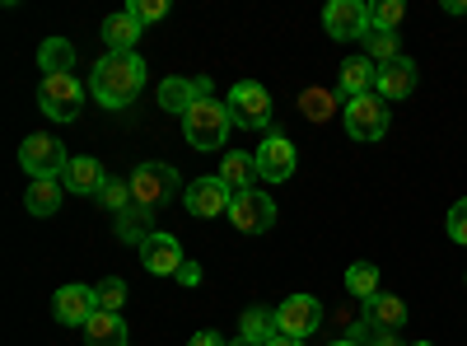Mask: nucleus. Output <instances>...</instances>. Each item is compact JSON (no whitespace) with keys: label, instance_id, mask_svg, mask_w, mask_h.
I'll use <instances>...</instances> for the list:
<instances>
[{"label":"nucleus","instance_id":"1","mask_svg":"<svg viewBox=\"0 0 467 346\" xmlns=\"http://www.w3.org/2000/svg\"><path fill=\"white\" fill-rule=\"evenodd\" d=\"M140 89H145V61L136 52H103L99 57L89 94L103 108H131L140 99Z\"/></svg>","mask_w":467,"mask_h":346},{"label":"nucleus","instance_id":"2","mask_svg":"<svg viewBox=\"0 0 467 346\" xmlns=\"http://www.w3.org/2000/svg\"><path fill=\"white\" fill-rule=\"evenodd\" d=\"M229 127H234L229 122V108L220 99H197V103L182 112V136H187L192 150H202V155H211V150L224 145Z\"/></svg>","mask_w":467,"mask_h":346},{"label":"nucleus","instance_id":"3","mask_svg":"<svg viewBox=\"0 0 467 346\" xmlns=\"http://www.w3.org/2000/svg\"><path fill=\"white\" fill-rule=\"evenodd\" d=\"M224 108H229V122L244 127V131H266L271 127V94L262 85H253V80L234 85L229 99H224Z\"/></svg>","mask_w":467,"mask_h":346},{"label":"nucleus","instance_id":"4","mask_svg":"<svg viewBox=\"0 0 467 346\" xmlns=\"http://www.w3.org/2000/svg\"><path fill=\"white\" fill-rule=\"evenodd\" d=\"M178 169L173 164H140L136 173H131V202L136 206H164L169 197H178Z\"/></svg>","mask_w":467,"mask_h":346},{"label":"nucleus","instance_id":"5","mask_svg":"<svg viewBox=\"0 0 467 346\" xmlns=\"http://www.w3.org/2000/svg\"><path fill=\"white\" fill-rule=\"evenodd\" d=\"M346 131L350 141H379L388 131V99L379 94H360V99H346Z\"/></svg>","mask_w":467,"mask_h":346},{"label":"nucleus","instance_id":"6","mask_svg":"<svg viewBox=\"0 0 467 346\" xmlns=\"http://www.w3.org/2000/svg\"><path fill=\"white\" fill-rule=\"evenodd\" d=\"M85 103V89L75 75H43V89H37V108L47 112L52 122H70Z\"/></svg>","mask_w":467,"mask_h":346},{"label":"nucleus","instance_id":"7","mask_svg":"<svg viewBox=\"0 0 467 346\" xmlns=\"http://www.w3.org/2000/svg\"><path fill=\"white\" fill-rule=\"evenodd\" d=\"M19 164H24L33 178H61L70 160H66V150H61V141H57V136L33 131V136L19 145Z\"/></svg>","mask_w":467,"mask_h":346},{"label":"nucleus","instance_id":"8","mask_svg":"<svg viewBox=\"0 0 467 346\" xmlns=\"http://www.w3.org/2000/svg\"><path fill=\"white\" fill-rule=\"evenodd\" d=\"M229 220L244 229V235H262V229L276 225V202L266 197L262 187H248V192H234V206H229Z\"/></svg>","mask_w":467,"mask_h":346},{"label":"nucleus","instance_id":"9","mask_svg":"<svg viewBox=\"0 0 467 346\" xmlns=\"http://www.w3.org/2000/svg\"><path fill=\"white\" fill-rule=\"evenodd\" d=\"M318 323H323V304H318L314 295H290V299H281V309H276V328H281V337L304 341V337H314V332H318Z\"/></svg>","mask_w":467,"mask_h":346},{"label":"nucleus","instance_id":"10","mask_svg":"<svg viewBox=\"0 0 467 346\" xmlns=\"http://www.w3.org/2000/svg\"><path fill=\"white\" fill-rule=\"evenodd\" d=\"M182 202H187V211H192V215L215 220V215H229L234 192H229V187H224V178L215 173V178H197V183H187V187H182Z\"/></svg>","mask_w":467,"mask_h":346},{"label":"nucleus","instance_id":"11","mask_svg":"<svg viewBox=\"0 0 467 346\" xmlns=\"http://www.w3.org/2000/svg\"><path fill=\"white\" fill-rule=\"evenodd\" d=\"M323 28H327V37H337V43L365 37L369 33V5H360V0H327Z\"/></svg>","mask_w":467,"mask_h":346},{"label":"nucleus","instance_id":"12","mask_svg":"<svg viewBox=\"0 0 467 346\" xmlns=\"http://www.w3.org/2000/svg\"><path fill=\"white\" fill-rule=\"evenodd\" d=\"M290 173H295V145H290V136L271 131V136L257 145V178H262V183H285Z\"/></svg>","mask_w":467,"mask_h":346},{"label":"nucleus","instance_id":"13","mask_svg":"<svg viewBox=\"0 0 467 346\" xmlns=\"http://www.w3.org/2000/svg\"><path fill=\"white\" fill-rule=\"evenodd\" d=\"M52 314H57V323H66V328H75V323L85 328V323L99 314V295H94V286H61L57 299H52Z\"/></svg>","mask_w":467,"mask_h":346},{"label":"nucleus","instance_id":"14","mask_svg":"<svg viewBox=\"0 0 467 346\" xmlns=\"http://www.w3.org/2000/svg\"><path fill=\"white\" fill-rule=\"evenodd\" d=\"M140 262H145V272H154V277H178L182 272V248H178L173 235L154 229V235L140 244Z\"/></svg>","mask_w":467,"mask_h":346},{"label":"nucleus","instance_id":"15","mask_svg":"<svg viewBox=\"0 0 467 346\" xmlns=\"http://www.w3.org/2000/svg\"><path fill=\"white\" fill-rule=\"evenodd\" d=\"M379 99H407L416 89V61L411 57H398V61H388L379 66Z\"/></svg>","mask_w":467,"mask_h":346},{"label":"nucleus","instance_id":"16","mask_svg":"<svg viewBox=\"0 0 467 346\" xmlns=\"http://www.w3.org/2000/svg\"><path fill=\"white\" fill-rule=\"evenodd\" d=\"M103 169H99V160H89V155H75L70 164H66V173H61V187L66 192H75V197H99V187H103Z\"/></svg>","mask_w":467,"mask_h":346},{"label":"nucleus","instance_id":"17","mask_svg":"<svg viewBox=\"0 0 467 346\" xmlns=\"http://www.w3.org/2000/svg\"><path fill=\"white\" fill-rule=\"evenodd\" d=\"M407 323V304L398 299V295H374V299H365V328H374V332H393V328H402Z\"/></svg>","mask_w":467,"mask_h":346},{"label":"nucleus","instance_id":"18","mask_svg":"<svg viewBox=\"0 0 467 346\" xmlns=\"http://www.w3.org/2000/svg\"><path fill=\"white\" fill-rule=\"evenodd\" d=\"M374 85H379V66H374L369 57H350V61L341 66V94H346V99L374 94Z\"/></svg>","mask_w":467,"mask_h":346},{"label":"nucleus","instance_id":"19","mask_svg":"<svg viewBox=\"0 0 467 346\" xmlns=\"http://www.w3.org/2000/svg\"><path fill=\"white\" fill-rule=\"evenodd\" d=\"M220 178L229 192H248L253 178H257V155H244V150H229V155L220 160Z\"/></svg>","mask_w":467,"mask_h":346},{"label":"nucleus","instance_id":"20","mask_svg":"<svg viewBox=\"0 0 467 346\" xmlns=\"http://www.w3.org/2000/svg\"><path fill=\"white\" fill-rule=\"evenodd\" d=\"M85 341H89V346H127V323H122V314L99 309V314L85 323Z\"/></svg>","mask_w":467,"mask_h":346},{"label":"nucleus","instance_id":"21","mask_svg":"<svg viewBox=\"0 0 467 346\" xmlns=\"http://www.w3.org/2000/svg\"><path fill=\"white\" fill-rule=\"evenodd\" d=\"M61 178H33L28 183V192H24V206L33 211V215H52L57 206H61Z\"/></svg>","mask_w":467,"mask_h":346},{"label":"nucleus","instance_id":"22","mask_svg":"<svg viewBox=\"0 0 467 346\" xmlns=\"http://www.w3.org/2000/svg\"><path fill=\"white\" fill-rule=\"evenodd\" d=\"M136 37H140V24H136L127 10L103 19V43H108V52H131V47H136Z\"/></svg>","mask_w":467,"mask_h":346},{"label":"nucleus","instance_id":"23","mask_svg":"<svg viewBox=\"0 0 467 346\" xmlns=\"http://www.w3.org/2000/svg\"><path fill=\"white\" fill-rule=\"evenodd\" d=\"M154 235V229H150V206H127V211H117V239H122V244H145Z\"/></svg>","mask_w":467,"mask_h":346},{"label":"nucleus","instance_id":"24","mask_svg":"<svg viewBox=\"0 0 467 346\" xmlns=\"http://www.w3.org/2000/svg\"><path fill=\"white\" fill-rule=\"evenodd\" d=\"M197 80H187V75H173V80L160 85V108L164 112H187L192 103H197Z\"/></svg>","mask_w":467,"mask_h":346},{"label":"nucleus","instance_id":"25","mask_svg":"<svg viewBox=\"0 0 467 346\" xmlns=\"http://www.w3.org/2000/svg\"><path fill=\"white\" fill-rule=\"evenodd\" d=\"M37 66H43V75H70L75 70V47L66 43V37H47L43 52H37Z\"/></svg>","mask_w":467,"mask_h":346},{"label":"nucleus","instance_id":"26","mask_svg":"<svg viewBox=\"0 0 467 346\" xmlns=\"http://www.w3.org/2000/svg\"><path fill=\"white\" fill-rule=\"evenodd\" d=\"M239 328H244V337H248V341H257V346H266L271 337H281L276 314H271V309H244Z\"/></svg>","mask_w":467,"mask_h":346},{"label":"nucleus","instance_id":"27","mask_svg":"<svg viewBox=\"0 0 467 346\" xmlns=\"http://www.w3.org/2000/svg\"><path fill=\"white\" fill-rule=\"evenodd\" d=\"M299 112L308 122H327L332 112H337V94L332 89H304L299 94Z\"/></svg>","mask_w":467,"mask_h":346},{"label":"nucleus","instance_id":"28","mask_svg":"<svg viewBox=\"0 0 467 346\" xmlns=\"http://www.w3.org/2000/svg\"><path fill=\"white\" fill-rule=\"evenodd\" d=\"M346 290L356 295V299H374L379 295V267L374 262H356L346 272Z\"/></svg>","mask_w":467,"mask_h":346},{"label":"nucleus","instance_id":"29","mask_svg":"<svg viewBox=\"0 0 467 346\" xmlns=\"http://www.w3.org/2000/svg\"><path fill=\"white\" fill-rule=\"evenodd\" d=\"M365 52H369L374 66H388V61H398V37L388 28H369L365 33Z\"/></svg>","mask_w":467,"mask_h":346},{"label":"nucleus","instance_id":"30","mask_svg":"<svg viewBox=\"0 0 467 346\" xmlns=\"http://www.w3.org/2000/svg\"><path fill=\"white\" fill-rule=\"evenodd\" d=\"M99 202L108 206V211H127L131 206V183H122V178H103V187H99Z\"/></svg>","mask_w":467,"mask_h":346},{"label":"nucleus","instance_id":"31","mask_svg":"<svg viewBox=\"0 0 467 346\" xmlns=\"http://www.w3.org/2000/svg\"><path fill=\"white\" fill-rule=\"evenodd\" d=\"M402 15H407L402 0H379V5H369V28H388V33H393L402 24Z\"/></svg>","mask_w":467,"mask_h":346},{"label":"nucleus","instance_id":"32","mask_svg":"<svg viewBox=\"0 0 467 346\" xmlns=\"http://www.w3.org/2000/svg\"><path fill=\"white\" fill-rule=\"evenodd\" d=\"M94 295H99V309L117 314V309L127 304V281H122V277H108V281H99V286H94Z\"/></svg>","mask_w":467,"mask_h":346},{"label":"nucleus","instance_id":"33","mask_svg":"<svg viewBox=\"0 0 467 346\" xmlns=\"http://www.w3.org/2000/svg\"><path fill=\"white\" fill-rule=\"evenodd\" d=\"M127 15L145 28V24H160L164 15H169V5H164V0H131V5H127Z\"/></svg>","mask_w":467,"mask_h":346},{"label":"nucleus","instance_id":"34","mask_svg":"<svg viewBox=\"0 0 467 346\" xmlns=\"http://www.w3.org/2000/svg\"><path fill=\"white\" fill-rule=\"evenodd\" d=\"M449 239L453 244H467V197L453 202V211H449Z\"/></svg>","mask_w":467,"mask_h":346},{"label":"nucleus","instance_id":"35","mask_svg":"<svg viewBox=\"0 0 467 346\" xmlns=\"http://www.w3.org/2000/svg\"><path fill=\"white\" fill-rule=\"evenodd\" d=\"M187 346H224V341H220V332H197Z\"/></svg>","mask_w":467,"mask_h":346},{"label":"nucleus","instance_id":"36","mask_svg":"<svg viewBox=\"0 0 467 346\" xmlns=\"http://www.w3.org/2000/svg\"><path fill=\"white\" fill-rule=\"evenodd\" d=\"M178 277H182L187 286H197V281H202V272H197V267H192V262H182V272H178Z\"/></svg>","mask_w":467,"mask_h":346},{"label":"nucleus","instance_id":"37","mask_svg":"<svg viewBox=\"0 0 467 346\" xmlns=\"http://www.w3.org/2000/svg\"><path fill=\"white\" fill-rule=\"evenodd\" d=\"M369 346H398V341L388 337V332H374V328H369Z\"/></svg>","mask_w":467,"mask_h":346},{"label":"nucleus","instance_id":"38","mask_svg":"<svg viewBox=\"0 0 467 346\" xmlns=\"http://www.w3.org/2000/svg\"><path fill=\"white\" fill-rule=\"evenodd\" d=\"M266 346H304V341H295V337H271Z\"/></svg>","mask_w":467,"mask_h":346},{"label":"nucleus","instance_id":"39","mask_svg":"<svg viewBox=\"0 0 467 346\" xmlns=\"http://www.w3.org/2000/svg\"><path fill=\"white\" fill-rule=\"evenodd\" d=\"M332 346H365V341H350V337H341V341H332Z\"/></svg>","mask_w":467,"mask_h":346},{"label":"nucleus","instance_id":"40","mask_svg":"<svg viewBox=\"0 0 467 346\" xmlns=\"http://www.w3.org/2000/svg\"><path fill=\"white\" fill-rule=\"evenodd\" d=\"M234 346H257V341H248V337H239V341H234Z\"/></svg>","mask_w":467,"mask_h":346},{"label":"nucleus","instance_id":"41","mask_svg":"<svg viewBox=\"0 0 467 346\" xmlns=\"http://www.w3.org/2000/svg\"><path fill=\"white\" fill-rule=\"evenodd\" d=\"M416 346H431V341H416Z\"/></svg>","mask_w":467,"mask_h":346}]
</instances>
